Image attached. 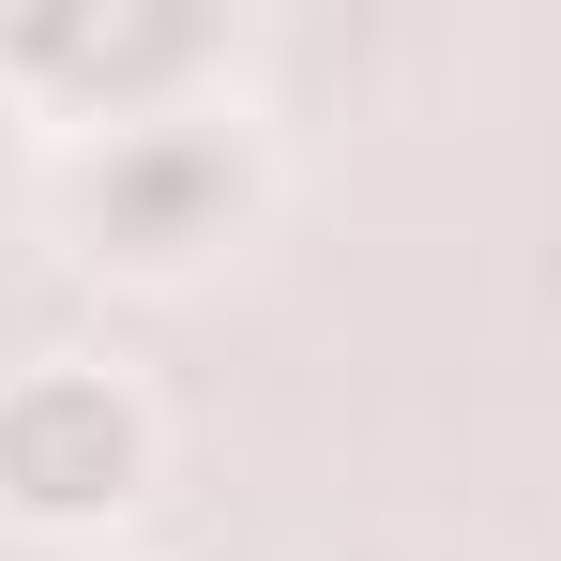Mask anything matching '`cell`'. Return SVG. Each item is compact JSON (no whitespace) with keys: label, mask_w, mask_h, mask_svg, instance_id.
<instances>
[{"label":"cell","mask_w":561,"mask_h":561,"mask_svg":"<svg viewBox=\"0 0 561 561\" xmlns=\"http://www.w3.org/2000/svg\"><path fill=\"white\" fill-rule=\"evenodd\" d=\"M0 61L15 77H77V92H137V77H183L197 61V15H15L0 31Z\"/></svg>","instance_id":"obj_3"},{"label":"cell","mask_w":561,"mask_h":561,"mask_svg":"<svg viewBox=\"0 0 561 561\" xmlns=\"http://www.w3.org/2000/svg\"><path fill=\"white\" fill-rule=\"evenodd\" d=\"M152 485V425H137V394L92 365H31L0 379V516H31V531H92Z\"/></svg>","instance_id":"obj_1"},{"label":"cell","mask_w":561,"mask_h":561,"mask_svg":"<svg viewBox=\"0 0 561 561\" xmlns=\"http://www.w3.org/2000/svg\"><path fill=\"white\" fill-rule=\"evenodd\" d=\"M243 197H259L243 137H213V122H122L92 168H77V228H92V259H122V274H183L197 243L243 228Z\"/></svg>","instance_id":"obj_2"}]
</instances>
